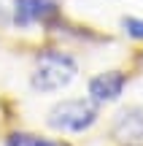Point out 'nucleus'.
<instances>
[{
    "instance_id": "7ed1b4c3",
    "label": "nucleus",
    "mask_w": 143,
    "mask_h": 146,
    "mask_svg": "<svg viewBox=\"0 0 143 146\" xmlns=\"http://www.w3.org/2000/svg\"><path fill=\"white\" fill-rule=\"evenodd\" d=\"M127 87V76L122 70H105V73H97L95 78H89V100L97 106L103 103H113L119 100V95L124 92Z\"/></svg>"
},
{
    "instance_id": "423d86ee",
    "label": "nucleus",
    "mask_w": 143,
    "mask_h": 146,
    "mask_svg": "<svg viewBox=\"0 0 143 146\" xmlns=\"http://www.w3.org/2000/svg\"><path fill=\"white\" fill-rule=\"evenodd\" d=\"M5 146H70V143L43 138V135H35V133H11L5 138Z\"/></svg>"
},
{
    "instance_id": "f257e3e1",
    "label": "nucleus",
    "mask_w": 143,
    "mask_h": 146,
    "mask_svg": "<svg viewBox=\"0 0 143 146\" xmlns=\"http://www.w3.org/2000/svg\"><path fill=\"white\" fill-rule=\"evenodd\" d=\"M76 76H78V62H76L68 52L46 49V52L38 57L35 68L30 73V87L35 89V92L49 95V92L65 89Z\"/></svg>"
},
{
    "instance_id": "0eeeda50",
    "label": "nucleus",
    "mask_w": 143,
    "mask_h": 146,
    "mask_svg": "<svg viewBox=\"0 0 143 146\" xmlns=\"http://www.w3.org/2000/svg\"><path fill=\"white\" fill-rule=\"evenodd\" d=\"M122 27H124V33H127L130 38L143 41V19H138V16H124V19H122Z\"/></svg>"
},
{
    "instance_id": "39448f33",
    "label": "nucleus",
    "mask_w": 143,
    "mask_h": 146,
    "mask_svg": "<svg viewBox=\"0 0 143 146\" xmlns=\"http://www.w3.org/2000/svg\"><path fill=\"white\" fill-rule=\"evenodd\" d=\"M113 135L124 143H143V108L130 106L113 122Z\"/></svg>"
},
{
    "instance_id": "20e7f679",
    "label": "nucleus",
    "mask_w": 143,
    "mask_h": 146,
    "mask_svg": "<svg viewBox=\"0 0 143 146\" xmlns=\"http://www.w3.org/2000/svg\"><path fill=\"white\" fill-rule=\"evenodd\" d=\"M51 16H57L54 0H14V8H11V22L16 27H30Z\"/></svg>"
},
{
    "instance_id": "f03ea898",
    "label": "nucleus",
    "mask_w": 143,
    "mask_h": 146,
    "mask_svg": "<svg viewBox=\"0 0 143 146\" xmlns=\"http://www.w3.org/2000/svg\"><path fill=\"white\" fill-rule=\"evenodd\" d=\"M97 103L84 98H70V100H59L49 108L46 114V125L57 133H84L97 122Z\"/></svg>"
}]
</instances>
